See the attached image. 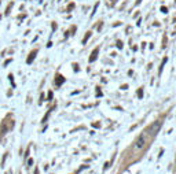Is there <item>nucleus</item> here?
Instances as JSON below:
<instances>
[{
	"mask_svg": "<svg viewBox=\"0 0 176 174\" xmlns=\"http://www.w3.org/2000/svg\"><path fill=\"white\" fill-rule=\"evenodd\" d=\"M146 144V136L145 135H140L138 137V140H136V142H135V148H138V150H140V148H143Z\"/></svg>",
	"mask_w": 176,
	"mask_h": 174,
	"instance_id": "obj_1",
	"label": "nucleus"
},
{
	"mask_svg": "<svg viewBox=\"0 0 176 174\" xmlns=\"http://www.w3.org/2000/svg\"><path fill=\"white\" fill-rule=\"evenodd\" d=\"M160 129H161V122L157 121V122H154L153 125H151V127H150V133H151L153 136H155L158 132H160Z\"/></svg>",
	"mask_w": 176,
	"mask_h": 174,
	"instance_id": "obj_2",
	"label": "nucleus"
},
{
	"mask_svg": "<svg viewBox=\"0 0 176 174\" xmlns=\"http://www.w3.org/2000/svg\"><path fill=\"white\" fill-rule=\"evenodd\" d=\"M98 52H99V49L96 48V49H95V51H94V52L91 54V56H90V62H94V60L98 58Z\"/></svg>",
	"mask_w": 176,
	"mask_h": 174,
	"instance_id": "obj_3",
	"label": "nucleus"
},
{
	"mask_svg": "<svg viewBox=\"0 0 176 174\" xmlns=\"http://www.w3.org/2000/svg\"><path fill=\"white\" fill-rule=\"evenodd\" d=\"M36 54H37V52H36V51H33L31 55H29V58H28V60H26V62H28V63H32V62H33V59H35V56H36Z\"/></svg>",
	"mask_w": 176,
	"mask_h": 174,
	"instance_id": "obj_4",
	"label": "nucleus"
},
{
	"mask_svg": "<svg viewBox=\"0 0 176 174\" xmlns=\"http://www.w3.org/2000/svg\"><path fill=\"white\" fill-rule=\"evenodd\" d=\"M56 82H58V84H62V82H63V77H62V76H58V81H56Z\"/></svg>",
	"mask_w": 176,
	"mask_h": 174,
	"instance_id": "obj_5",
	"label": "nucleus"
},
{
	"mask_svg": "<svg viewBox=\"0 0 176 174\" xmlns=\"http://www.w3.org/2000/svg\"><path fill=\"white\" fill-rule=\"evenodd\" d=\"M90 34H91V33H87V36H85V39H84V43H87V40L90 39Z\"/></svg>",
	"mask_w": 176,
	"mask_h": 174,
	"instance_id": "obj_6",
	"label": "nucleus"
},
{
	"mask_svg": "<svg viewBox=\"0 0 176 174\" xmlns=\"http://www.w3.org/2000/svg\"><path fill=\"white\" fill-rule=\"evenodd\" d=\"M143 96V92H142V89H139V97H142Z\"/></svg>",
	"mask_w": 176,
	"mask_h": 174,
	"instance_id": "obj_7",
	"label": "nucleus"
},
{
	"mask_svg": "<svg viewBox=\"0 0 176 174\" xmlns=\"http://www.w3.org/2000/svg\"><path fill=\"white\" fill-rule=\"evenodd\" d=\"M35 174H39V170H37V169H36V170H35Z\"/></svg>",
	"mask_w": 176,
	"mask_h": 174,
	"instance_id": "obj_8",
	"label": "nucleus"
}]
</instances>
